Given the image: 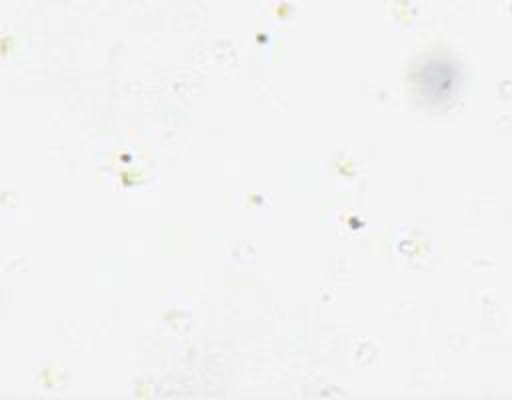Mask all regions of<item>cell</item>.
Segmentation results:
<instances>
[{
	"label": "cell",
	"instance_id": "obj_1",
	"mask_svg": "<svg viewBox=\"0 0 512 400\" xmlns=\"http://www.w3.org/2000/svg\"><path fill=\"white\" fill-rule=\"evenodd\" d=\"M416 78H418L420 96L430 104H438V102H446L454 94L460 74L454 62L432 58L418 68Z\"/></svg>",
	"mask_w": 512,
	"mask_h": 400
}]
</instances>
